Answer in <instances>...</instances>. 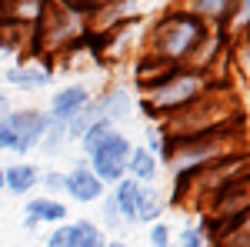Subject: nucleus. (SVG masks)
Wrapping results in <instances>:
<instances>
[{
    "label": "nucleus",
    "mask_w": 250,
    "mask_h": 247,
    "mask_svg": "<svg viewBox=\"0 0 250 247\" xmlns=\"http://www.w3.org/2000/svg\"><path fill=\"white\" fill-rule=\"evenodd\" d=\"M213 87H217V84H213L207 74H197V70H187L184 64H177L150 94L140 97V111L150 117L154 124H160L164 117L190 107L193 100H200V97L207 94V90H213Z\"/></svg>",
    "instance_id": "7ed1b4c3"
},
{
    "label": "nucleus",
    "mask_w": 250,
    "mask_h": 247,
    "mask_svg": "<svg viewBox=\"0 0 250 247\" xmlns=\"http://www.w3.org/2000/svg\"><path fill=\"white\" fill-rule=\"evenodd\" d=\"M0 190H3V167H0Z\"/></svg>",
    "instance_id": "7c9ffc66"
},
{
    "label": "nucleus",
    "mask_w": 250,
    "mask_h": 247,
    "mask_svg": "<svg viewBox=\"0 0 250 247\" xmlns=\"http://www.w3.org/2000/svg\"><path fill=\"white\" fill-rule=\"evenodd\" d=\"M3 80L10 87H20V90H43L54 84V64L40 57H30V60H20V64H10L7 70H0Z\"/></svg>",
    "instance_id": "6e6552de"
},
{
    "label": "nucleus",
    "mask_w": 250,
    "mask_h": 247,
    "mask_svg": "<svg viewBox=\"0 0 250 247\" xmlns=\"http://www.w3.org/2000/svg\"><path fill=\"white\" fill-rule=\"evenodd\" d=\"M40 224H67V204L57 197H30L23 204V230H37Z\"/></svg>",
    "instance_id": "9d476101"
},
{
    "label": "nucleus",
    "mask_w": 250,
    "mask_h": 247,
    "mask_svg": "<svg viewBox=\"0 0 250 247\" xmlns=\"http://www.w3.org/2000/svg\"><path fill=\"white\" fill-rule=\"evenodd\" d=\"M110 131H117V124H110V120H97L94 127H90V131H87V134H83V137L77 140L80 151H83V157L94 151V147H97V144H100V140H104V137H107Z\"/></svg>",
    "instance_id": "4be33fe9"
},
{
    "label": "nucleus",
    "mask_w": 250,
    "mask_h": 247,
    "mask_svg": "<svg viewBox=\"0 0 250 247\" xmlns=\"http://www.w3.org/2000/svg\"><path fill=\"white\" fill-rule=\"evenodd\" d=\"M7 111H10V100H7V94H3V90H0V117L7 114Z\"/></svg>",
    "instance_id": "c85d7f7f"
},
{
    "label": "nucleus",
    "mask_w": 250,
    "mask_h": 247,
    "mask_svg": "<svg viewBox=\"0 0 250 247\" xmlns=\"http://www.w3.org/2000/svg\"><path fill=\"white\" fill-rule=\"evenodd\" d=\"M170 247H173V244H170Z\"/></svg>",
    "instance_id": "2f4dec72"
},
{
    "label": "nucleus",
    "mask_w": 250,
    "mask_h": 247,
    "mask_svg": "<svg viewBox=\"0 0 250 247\" xmlns=\"http://www.w3.org/2000/svg\"><path fill=\"white\" fill-rule=\"evenodd\" d=\"M3 117H7V114H3ZM3 117H0V154L10 151V131H7V120H3Z\"/></svg>",
    "instance_id": "cd10ccee"
},
{
    "label": "nucleus",
    "mask_w": 250,
    "mask_h": 247,
    "mask_svg": "<svg viewBox=\"0 0 250 247\" xmlns=\"http://www.w3.org/2000/svg\"><path fill=\"white\" fill-rule=\"evenodd\" d=\"M37 184H40V167L37 164L17 160V164H10V167H3V190H10V194H17V197L34 194Z\"/></svg>",
    "instance_id": "ddd939ff"
},
{
    "label": "nucleus",
    "mask_w": 250,
    "mask_h": 247,
    "mask_svg": "<svg viewBox=\"0 0 250 247\" xmlns=\"http://www.w3.org/2000/svg\"><path fill=\"white\" fill-rule=\"evenodd\" d=\"M97 120H100V117H97V107H94V100H90V104H87V107H83V111L67 124V144H77V140L94 127Z\"/></svg>",
    "instance_id": "6ab92c4d"
},
{
    "label": "nucleus",
    "mask_w": 250,
    "mask_h": 247,
    "mask_svg": "<svg viewBox=\"0 0 250 247\" xmlns=\"http://www.w3.org/2000/svg\"><path fill=\"white\" fill-rule=\"evenodd\" d=\"M63 144H67V124L63 120H54V117L47 114V131L40 137V151L54 157V154L63 151Z\"/></svg>",
    "instance_id": "a211bd4d"
},
{
    "label": "nucleus",
    "mask_w": 250,
    "mask_h": 247,
    "mask_svg": "<svg viewBox=\"0 0 250 247\" xmlns=\"http://www.w3.org/2000/svg\"><path fill=\"white\" fill-rule=\"evenodd\" d=\"M37 187L47 190L43 197H57V194H63V174H60V171H43Z\"/></svg>",
    "instance_id": "393cba45"
},
{
    "label": "nucleus",
    "mask_w": 250,
    "mask_h": 247,
    "mask_svg": "<svg viewBox=\"0 0 250 247\" xmlns=\"http://www.w3.org/2000/svg\"><path fill=\"white\" fill-rule=\"evenodd\" d=\"M157 174H160V160H157V157L147 151L144 144H140V147H134V151H130V157H127V177H130V180H137V184H154Z\"/></svg>",
    "instance_id": "2eb2a0df"
},
{
    "label": "nucleus",
    "mask_w": 250,
    "mask_h": 247,
    "mask_svg": "<svg viewBox=\"0 0 250 247\" xmlns=\"http://www.w3.org/2000/svg\"><path fill=\"white\" fill-rule=\"evenodd\" d=\"M100 201H104V204H100V217H104V227H107V230H124V227H127V224L120 221V214H117L114 201H110V194H104Z\"/></svg>",
    "instance_id": "5701e85b"
},
{
    "label": "nucleus",
    "mask_w": 250,
    "mask_h": 247,
    "mask_svg": "<svg viewBox=\"0 0 250 247\" xmlns=\"http://www.w3.org/2000/svg\"><path fill=\"white\" fill-rule=\"evenodd\" d=\"M227 54H230V34L227 30H217V27H207L200 34V40L193 44V50L187 54L184 67L187 70H197V74H210Z\"/></svg>",
    "instance_id": "423d86ee"
},
{
    "label": "nucleus",
    "mask_w": 250,
    "mask_h": 247,
    "mask_svg": "<svg viewBox=\"0 0 250 247\" xmlns=\"http://www.w3.org/2000/svg\"><path fill=\"white\" fill-rule=\"evenodd\" d=\"M187 10H190L197 20H204L207 27H217V30H227V20H230L233 0H180Z\"/></svg>",
    "instance_id": "f8f14e48"
},
{
    "label": "nucleus",
    "mask_w": 250,
    "mask_h": 247,
    "mask_svg": "<svg viewBox=\"0 0 250 247\" xmlns=\"http://www.w3.org/2000/svg\"><path fill=\"white\" fill-rule=\"evenodd\" d=\"M240 151H250V147H244V124H233V127L187 137V140H164V160L160 164H167L173 180H177V177H193L197 171Z\"/></svg>",
    "instance_id": "f257e3e1"
},
{
    "label": "nucleus",
    "mask_w": 250,
    "mask_h": 247,
    "mask_svg": "<svg viewBox=\"0 0 250 247\" xmlns=\"http://www.w3.org/2000/svg\"><path fill=\"white\" fill-rule=\"evenodd\" d=\"M137 180H130V177H124L120 184H114V190H110V201H114V207H117V214H120V221L130 227V224H137V214H134V207H137Z\"/></svg>",
    "instance_id": "dca6fc26"
},
{
    "label": "nucleus",
    "mask_w": 250,
    "mask_h": 247,
    "mask_svg": "<svg viewBox=\"0 0 250 247\" xmlns=\"http://www.w3.org/2000/svg\"><path fill=\"white\" fill-rule=\"evenodd\" d=\"M90 100H94V94H90V87H87V84H67V87H60L57 94L50 97L47 114L54 117V120L70 124V120H74V117H77Z\"/></svg>",
    "instance_id": "1a4fd4ad"
},
{
    "label": "nucleus",
    "mask_w": 250,
    "mask_h": 247,
    "mask_svg": "<svg viewBox=\"0 0 250 247\" xmlns=\"http://www.w3.org/2000/svg\"><path fill=\"white\" fill-rule=\"evenodd\" d=\"M164 194L154 187V184H140L137 187V207H134V214H137V224H157L160 217H164Z\"/></svg>",
    "instance_id": "4468645a"
},
{
    "label": "nucleus",
    "mask_w": 250,
    "mask_h": 247,
    "mask_svg": "<svg viewBox=\"0 0 250 247\" xmlns=\"http://www.w3.org/2000/svg\"><path fill=\"white\" fill-rule=\"evenodd\" d=\"M67 244H70V221L57 224V227L50 230V237H47V247H67Z\"/></svg>",
    "instance_id": "bb28decb"
},
{
    "label": "nucleus",
    "mask_w": 250,
    "mask_h": 247,
    "mask_svg": "<svg viewBox=\"0 0 250 247\" xmlns=\"http://www.w3.org/2000/svg\"><path fill=\"white\" fill-rule=\"evenodd\" d=\"M147 241H150V247H170V244H173L170 224H164V221L150 224V230H147Z\"/></svg>",
    "instance_id": "b1692460"
},
{
    "label": "nucleus",
    "mask_w": 250,
    "mask_h": 247,
    "mask_svg": "<svg viewBox=\"0 0 250 247\" xmlns=\"http://www.w3.org/2000/svg\"><path fill=\"white\" fill-rule=\"evenodd\" d=\"M94 107H97V117L110 120V124H124L137 111V104L127 87H107L100 97H94Z\"/></svg>",
    "instance_id": "9b49d317"
},
{
    "label": "nucleus",
    "mask_w": 250,
    "mask_h": 247,
    "mask_svg": "<svg viewBox=\"0 0 250 247\" xmlns=\"http://www.w3.org/2000/svg\"><path fill=\"white\" fill-rule=\"evenodd\" d=\"M63 194H67L70 201H77V204H97V201L107 194V187H104L100 177L90 171L87 157H80L77 164L63 174Z\"/></svg>",
    "instance_id": "0eeeda50"
},
{
    "label": "nucleus",
    "mask_w": 250,
    "mask_h": 247,
    "mask_svg": "<svg viewBox=\"0 0 250 247\" xmlns=\"http://www.w3.org/2000/svg\"><path fill=\"white\" fill-rule=\"evenodd\" d=\"M144 147L154 154L157 160H164V134H160L157 124H147V144H144Z\"/></svg>",
    "instance_id": "a878e982"
},
{
    "label": "nucleus",
    "mask_w": 250,
    "mask_h": 247,
    "mask_svg": "<svg viewBox=\"0 0 250 247\" xmlns=\"http://www.w3.org/2000/svg\"><path fill=\"white\" fill-rule=\"evenodd\" d=\"M100 247H127V244H124V241H104Z\"/></svg>",
    "instance_id": "c756f323"
},
{
    "label": "nucleus",
    "mask_w": 250,
    "mask_h": 247,
    "mask_svg": "<svg viewBox=\"0 0 250 247\" xmlns=\"http://www.w3.org/2000/svg\"><path fill=\"white\" fill-rule=\"evenodd\" d=\"M104 241H107L104 227L94 224V221H87V217H80V221L70 224V244L67 247H100Z\"/></svg>",
    "instance_id": "f3484780"
},
{
    "label": "nucleus",
    "mask_w": 250,
    "mask_h": 247,
    "mask_svg": "<svg viewBox=\"0 0 250 247\" xmlns=\"http://www.w3.org/2000/svg\"><path fill=\"white\" fill-rule=\"evenodd\" d=\"M204 30H207L204 20H197L184 3H173L150 23L144 54L164 60V64H184Z\"/></svg>",
    "instance_id": "f03ea898"
},
{
    "label": "nucleus",
    "mask_w": 250,
    "mask_h": 247,
    "mask_svg": "<svg viewBox=\"0 0 250 247\" xmlns=\"http://www.w3.org/2000/svg\"><path fill=\"white\" fill-rule=\"evenodd\" d=\"M173 247H213V244H210L207 230L200 227V224H187V227L177 230V237H173Z\"/></svg>",
    "instance_id": "412c9836"
},
{
    "label": "nucleus",
    "mask_w": 250,
    "mask_h": 247,
    "mask_svg": "<svg viewBox=\"0 0 250 247\" xmlns=\"http://www.w3.org/2000/svg\"><path fill=\"white\" fill-rule=\"evenodd\" d=\"M7 131H10V154H30L40 147V137L47 131V111L37 107H10L7 111Z\"/></svg>",
    "instance_id": "39448f33"
},
{
    "label": "nucleus",
    "mask_w": 250,
    "mask_h": 247,
    "mask_svg": "<svg viewBox=\"0 0 250 247\" xmlns=\"http://www.w3.org/2000/svg\"><path fill=\"white\" fill-rule=\"evenodd\" d=\"M130 151H134L130 137L124 131H110L94 151L87 154V164L100 177L104 187H114V184H120L127 177V157H130Z\"/></svg>",
    "instance_id": "20e7f679"
},
{
    "label": "nucleus",
    "mask_w": 250,
    "mask_h": 247,
    "mask_svg": "<svg viewBox=\"0 0 250 247\" xmlns=\"http://www.w3.org/2000/svg\"><path fill=\"white\" fill-rule=\"evenodd\" d=\"M227 34H230V40L250 34V0H233L230 20H227Z\"/></svg>",
    "instance_id": "aec40b11"
}]
</instances>
